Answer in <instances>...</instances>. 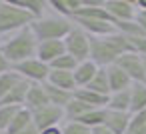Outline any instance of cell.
<instances>
[{
    "label": "cell",
    "instance_id": "cell-1",
    "mask_svg": "<svg viewBox=\"0 0 146 134\" xmlns=\"http://www.w3.org/2000/svg\"><path fill=\"white\" fill-rule=\"evenodd\" d=\"M128 52H134V50L130 46V40L126 36H122L120 32L102 36V38L90 36V60L98 68H108V66L116 64V60Z\"/></svg>",
    "mask_w": 146,
    "mask_h": 134
},
{
    "label": "cell",
    "instance_id": "cell-2",
    "mask_svg": "<svg viewBox=\"0 0 146 134\" xmlns=\"http://www.w3.org/2000/svg\"><path fill=\"white\" fill-rule=\"evenodd\" d=\"M0 48H2V54L6 56L10 66H16L20 62L36 58L38 38L34 36L32 28L26 26V28L16 30L14 34H8L4 38H0Z\"/></svg>",
    "mask_w": 146,
    "mask_h": 134
},
{
    "label": "cell",
    "instance_id": "cell-3",
    "mask_svg": "<svg viewBox=\"0 0 146 134\" xmlns=\"http://www.w3.org/2000/svg\"><path fill=\"white\" fill-rule=\"evenodd\" d=\"M34 36L38 38V42L44 40H64L68 36V32L74 28V22L70 18L58 16V14H44L42 18L34 20L30 24Z\"/></svg>",
    "mask_w": 146,
    "mask_h": 134
},
{
    "label": "cell",
    "instance_id": "cell-4",
    "mask_svg": "<svg viewBox=\"0 0 146 134\" xmlns=\"http://www.w3.org/2000/svg\"><path fill=\"white\" fill-rule=\"evenodd\" d=\"M34 22V16L26 12L24 8L16 6L14 2L0 0V38L8 34H14L20 28H26Z\"/></svg>",
    "mask_w": 146,
    "mask_h": 134
},
{
    "label": "cell",
    "instance_id": "cell-5",
    "mask_svg": "<svg viewBox=\"0 0 146 134\" xmlns=\"http://www.w3.org/2000/svg\"><path fill=\"white\" fill-rule=\"evenodd\" d=\"M64 48L66 54H70L78 64L90 60V36L78 26H74L64 38Z\"/></svg>",
    "mask_w": 146,
    "mask_h": 134
},
{
    "label": "cell",
    "instance_id": "cell-6",
    "mask_svg": "<svg viewBox=\"0 0 146 134\" xmlns=\"http://www.w3.org/2000/svg\"><path fill=\"white\" fill-rule=\"evenodd\" d=\"M12 70L16 74H20V78L28 80L30 84H44L48 80V74H50V66L38 58H30L26 62H20V64L12 66Z\"/></svg>",
    "mask_w": 146,
    "mask_h": 134
},
{
    "label": "cell",
    "instance_id": "cell-7",
    "mask_svg": "<svg viewBox=\"0 0 146 134\" xmlns=\"http://www.w3.org/2000/svg\"><path fill=\"white\" fill-rule=\"evenodd\" d=\"M32 122L34 126L42 132V130H48V128H56V126H62L66 120H64V110L58 108V106H44L36 112H32Z\"/></svg>",
    "mask_w": 146,
    "mask_h": 134
},
{
    "label": "cell",
    "instance_id": "cell-8",
    "mask_svg": "<svg viewBox=\"0 0 146 134\" xmlns=\"http://www.w3.org/2000/svg\"><path fill=\"white\" fill-rule=\"evenodd\" d=\"M116 66H120L126 76L134 82H142L146 84V74H144V64H142V56L136 54V52H128V54H122L118 60H116Z\"/></svg>",
    "mask_w": 146,
    "mask_h": 134
},
{
    "label": "cell",
    "instance_id": "cell-9",
    "mask_svg": "<svg viewBox=\"0 0 146 134\" xmlns=\"http://www.w3.org/2000/svg\"><path fill=\"white\" fill-rule=\"evenodd\" d=\"M104 8L112 22H130L136 18V2L130 0H104Z\"/></svg>",
    "mask_w": 146,
    "mask_h": 134
},
{
    "label": "cell",
    "instance_id": "cell-10",
    "mask_svg": "<svg viewBox=\"0 0 146 134\" xmlns=\"http://www.w3.org/2000/svg\"><path fill=\"white\" fill-rule=\"evenodd\" d=\"M66 48H64V40H44L38 42V50H36V58L42 60L44 64H52L56 58L64 56Z\"/></svg>",
    "mask_w": 146,
    "mask_h": 134
},
{
    "label": "cell",
    "instance_id": "cell-11",
    "mask_svg": "<svg viewBox=\"0 0 146 134\" xmlns=\"http://www.w3.org/2000/svg\"><path fill=\"white\" fill-rule=\"evenodd\" d=\"M74 26L82 28L88 36L94 38H102V36H110L116 32L114 22H104V20H72Z\"/></svg>",
    "mask_w": 146,
    "mask_h": 134
},
{
    "label": "cell",
    "instance_id": "cell-12",
    "mask_svg": "<svg viewBox=\"0 0 146 134\" xmlns=\"http://www.w3.org/2000/svg\"><path fill=\"white\" fill-rule=\"evenodd\" d=\"M28 90H30V82L28 80H20L2 100H0V106H20L24 108L26 104V96H28Z\"/></svg>",
    "mask_w": 146,
    "mask_h": 134
},
{
    "label": "cell",
    "instance_id": "cell-13",
    "mask_svg": "<svg viewBox=\"0 0 146 134\" xmlns=\"http://www.w3.org/2000/svg\"><path fill=\"white\" fill-rule=\"evenodd\" d=\"M130 118H132L130 112H114V110H108L104 126L112 134H126L128 132V126H130Z\"/></svg>",
    "mask_w": 146,
    "mask_h": 134
},
{
    "label": "cell",
    "instance_id": "cell-14",
    "mask_svg": "<svg viewBox=\"0 0 146 134\" xmlns=\"http://www.w3.org/2000/svg\"><path fill=\"white\" fill-rule=\"evenodd\" d=\"M106 74H108V84H110V94L112 92H120V90H126V88H130L132 86V80L126 76V72L120 68V66H116V64H112V66H108L106 68Z\"/></svg>",
    "mask_w": 146,
    "mask_h": 134
},
{
    "label": "cell",
    "instance_id": "cell-15",
    "mask_svg": "<svg viewBox=\"0 0 146 134\" xmlns=\"http://www.w3.org/2000/svg\"><path fill=\"white\" fill-rule=\"evenodd\" d=\"M98 72V66L92 62V60H86V62H80L74 70V82H76V88H86L92 78L96 76Z\"/></svg>",
    "mask_w": 146,
    "mask_h": 134
},
{
    "label": "cell",
    "instance_id": "cell-16",
    "mask_svg": "<svg viewBox=\"0 0 146 134\" xmlns=\"http://www.w3.org/2000/svg\"><path fill=\"white\" fill-rule=\"evenodd\" d=\"M48 98H46V92L42 88V84H30V90H28V96H26V104L24 108L30 110V112H36L44 106H48Z\"/></svg>",
    "mask_w": 146,
    "mask_h": 134
},
{
    "label": "cell",
    "instance_id": "cell-17",
    "mask_svg": "<svg viewBox=\"0 0 146 134\" xmlns=\"http://www.w3.org/2000/svg\"><path fill=\"white\" fill-rule=\"evenodd\" d=\"M48 84L66 90V92H74L76 90V82H74V72H62V70H50L48 74Z\"/></svg>",
    "mask_w": 146,
    "mask_h": 134
},
{
    "label": "cell",
    "instance_id": "cell-18",
    "mask_svg": "<svg viewBox=\"0 0 146 134\" xmlns=\"http://www.w3.org/2000/svg\"><path fill=\"white\" fill-rule=\"evenodd\" d=\"M42 88H44V92H46L48 102H50L52 106L62 108V110H64V106L72 100V96H74V92L60 90V88H56V86H52V84H48V82H44V84H42Z\"/></svg>",
    "mask_w": 146,
    "mask_h": 134
},
{
    "label": "cell",
    "instance_id": "cell-19",
    "mask_svg": "<svg viewBox=\"0 0 146 134\" xmlns=\"http://www.w3.org/2000/svg\"><path fill=\"white\" fill-rule=\"evenodd\" d=\"M74 98L88 104L90 108H106L108 106V96H102V94H96L88 88H76L74 90Z\"/></svg>",
    "mask_w": 146,
    "mask_h": 134
},
{
    "label": "cell",
    "instance_id": "cell-20",
    "mask_svg": "<svg viewBox=\"0 0 146 134\" xmlns=\"http://www.w3.org/2000/svg\"><path fill=\"white\" fill-rule=\"evenodd\" d=\"M146 110V84L134 82L130 88V114Z\"/></svg>",
    "mask_w": 146,
    "mask_h": 134
},
{
    "label": "cell",
    "instance_id": "cell-21",
    "mask_svg": "<svg viewBox=\"0 0 146 134\" xmlns=\"http://www.w3.org/2000/svg\"><path fill=\"white\" fill-rule=\"evenodd\" d=\"M130 88L120 90V92H112L108 96V106L106 108L114 110V112H130Z\"/></svg>",
    "mask_w": 146,
    "mask_h": 134
},
{
    "label": "cell",
    "instance_id": "cell-22",
    "mask_svg": "<svg viewBox=\"0 0 146 134\" xmlns=\"http://www.w3.org/2000/svg\"><path fill=\"white\" fill-rule=\"evenodd\" d=\"M14 4L24 8L26 12H30L34 16V20L42 18L46 14V10L50 8V2H46V0H14Z\"/></svg>",
    "mask_w": 146,
    "mask_h": 134
},
{
    "label": "cell",
    "instance_id": "cell-23",
    "mask_svg": "<svg viewBox=\"0 0 146 134\" xmlns=\"http://www.w3.org/2000/svg\"><path fill=\"white\" fill-rule=\"evenodd\" d=\"M106 114H108L106 108H94V110L86 112L84 116H80L76 122H80V124H84L86 128L94 130V128H98V126H104V122H106Z\"/></svg>",
    "mask_w": 146,
    "mask_h": 134
},
{
    "label": "cell",
    "instance_id": "cell-24",
    "mask_svg": "<svg viewBox=\"0 0 146 134\" xmlns=\"http://www.w3.org/2000/svg\"><path fill=\"white\" fill-rule=\"evenodd\" d=\"M30 124H32V112L26 110V108H20L18 114L14 116V120L10 122V126H8L6 132H8V134H20V132L26 130Z\"/></svg>",
    "mask_w": 146,
    "mask_h": 134
},
{
    "label": "cell",
    "instance_id": "cell-25",
    "mask_svg": "<svg viewBox=\"0 0 146 134\" xmlns=\"http://www.w3.org/2000/svg\"><path fill=\"white\" fill-rule=\"evenodd\" d=\"M88 90L96 92V94H102V96H110V84H108V74H106V68H98L96 76L92 78V82L86 86Z\"/></svg>",
    "mask_w": 146,
    "mask_h": 134
},
{
    "label": "cell",
    "instance_id": "cell-26",
    "mask_svg": "<svg viewBox=\"0 0 146 134\" xmlns=\"http://www.w3.org/2000/svg\"><path fill=\"white\" fill-rule=\"evenodd\" d=\"M20 80H22L20 74H16L14 70H8V72H2V74H0V100H2Z\"/></svg>",
    "mask_w": 146,
    "mask_h": 134
},
{
    "label": "cell",
    "instance_id": "cell-27",
    "mask_svg": "<svg viewBox=\"0 0 146 134\" xmlns=\"http://www.w3.org/2000/svg\"><path fill=\"white\" fill-rule=\"evenodd\" d=\"M126 134H146V110L132 114L130 118V126Z\"/></svg>",
    "mask_w": 146,
    "mask_h": 134
},
{
    "label": "cell",
    "instance_id": "cell-28",
    "mask_svg": "<svg viewBox=\"0 0 146 134\" xmlns=\"http://www.w3.org/2000/svg\"><path fill=\"white\" fill-rule=\"evenodd\" d=\"M20 106H0V132H6L14 116L18 114Z\"/></svg>",
    "mask_w": 146,
    "mask_h": 134
},
{
    "label": "cell",
    "instance_id": "cell-29",
    "mask_svg": "<svg viewBox=\"0 0 146 134\" xmlns=\"http://www.w3.org/2000/svg\"><path fill=\"white\" fill-rule=\"evenodd\" d=\"M78 66V62L70 56V54H64L60 58H56L52 64H50V70H62V72H74Z\"/></svg>",
    "mask_w": 146,
    "mask_h": 134
},
{
    "label": "cell",
    "instance_id": "cell-30",
    "mask_svg": "<svg viewBox=\"0 0 146 134\" xmlns=\"http://www.w3.org/2000/svg\"><path fill=\"white\" fill-rule=\"evenodd\" d=\"M62 134H92V130L86 128L80 122H64L62 124Z\"/></svg>",
    "mask_w": 146,
    "mask_h": 134
},
{
    "label": "cell",
    "instance_id": "cell-31",
    "mask_svg": "<svg viewBox=\"0 0 146 134\" xmlns=\"http://www.w3.org/2000/svg\"><path fill=\"white\" fill-rule=\"evenodd\" d=\"M130 46L136 54H140L142 58H146V36H138V38H128Z\"/></svg>",
    "mask_w": 146,
    "mask_h": 134
},
{
    "label": "cell",
    "instance_id": "cell-32",
    "mask_svg": "<svg viewBox=\"0 0 146 134\" xmlns=\"http://www.w3.org/2000/svg\"><path fill=\"white\" fill-rule=\"evenodd\" d=\"M134 20H136V24H138V26L142 28V32L146 34V10H138V12H136V18H134Z\"/></svg>",
    "mask_w": 146,
    "mask_h": 134
},
{
    "label": "cell",
    "instance_id": "cell-33",
    "mask_svg": "<svg viewBox=\"0 0 146 134\" xmlns=\"http://www.w3.org/2000/svg\"><path fill=\"white\" fill-rule=\"evenodd\" d=\"M8 70H12V66H10V62L6 60V56L2 54V48H0V74H2V72H8Z\"/></svg>",
    "mask_w": 146,
    "mask_h": 134
},
{
    "label": "cell",
    "instance_id": "cell-34",
    "mask_svg": "<svg viewBox=\"0 0 146 134\" xmlns=\"http://www.w3.org/2000/svg\"><path fill=\"white\" fill-rule=\"evenodd\" d=\"M20 134H40V130H38V128L34 126V122H32V124H30V126H28L26 130H22Z\"/></svg>",
    "mask_w": 146,
    "mask_h": 134
},
{
    "label": "cell",
    "instance_id": "cell-35",
    "mask_svg": "<svg viewBox=\"0 0 146 134\" xmlns=\"http://www.w3.org/2000/svg\"><path fill=\"white\" fill-rule=\"evenodd\" d=\"M40 134H62V126H56V128H48V130H42Z\"/></svg>",
    "mask_w": 146,
    "mask_h": 134
},
{
    "label": "cell",
    "instance_id": "cell-36",
    "mask_svg": "<svg viewBox=\"0 0 146 134\" xmlns=\"http://www.w3.org/2000/svg\"><path fill=\"white\" fill-rule=\"evenodd\" d=\"M92 134H112V132H110L106 126H98V128H94V130H92Z\"/></svg>",
    "mask_w": 146,
    "mask_h": 134
},
{
    "label": "cell",
    "instance_id": "cell-37",
    "mask_svg": "<svg viewBox=\"0 0 146 134\" xmlns=\"http://www.w3.org/2000/svg\"><path fill=\"white\" fill-rule=\"evenodd\" d=\"M142 64H144V74H146V58H142Z\"/></svg>",
    "mask_w": 146,
    "mask_h": 134
},
{
    "label": "cell",
    "instance_id": "cell-38",
    "mask_svg": "<svg viewBox=\"0 0 146 134\" xmlns=\"http://www.w3.org/2000/svg\"><path fill=\"white\" fill-rule=\"evenodd\" d=\"M0 134H8V132H0Z\"/></svg>",
    "mask_w": 146,
    "mask_h": 134
}]
</instances>
